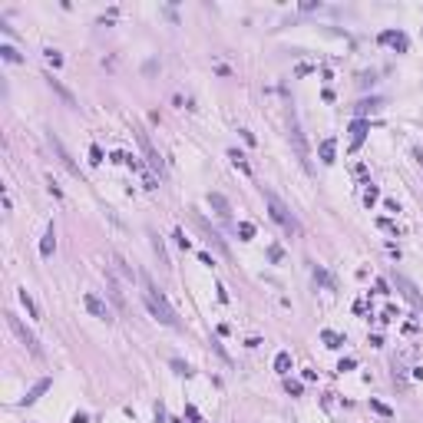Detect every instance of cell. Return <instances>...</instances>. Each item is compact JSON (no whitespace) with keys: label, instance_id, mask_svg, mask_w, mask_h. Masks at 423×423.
I'll list each match as a JSON object with an SVG mask.
<instances>
[{"label":"cell","instance_id":"28","mask_svg":"<svg viewBox=\"0 0 423 423\" xmlns=\"http://www.w3.org/2000/svg\"><path fill=\"white\" fill-rule=\"evenodd\" d=\"M374 106H377V100H370V103L364 100L360 106H357V116H364V112H367V109H374Z\"/></svg>","mask_w":423,"mask_h":423},{"label":"cell","instance_id":"27","mask_svg":"<svg viewBox=\"0 0 423 423\" xmlns=\"http://www.w3.org/2000/svg\"><path fill=\"white\" fill-rule=\"evenodd\" d=\"M284 387H288V393H291V397H301V390H304V387H301V384H294V380H288Z\"/></svg>","mask_w":423,"mask_h":423},{"label":"cell","instance_id":"36","mask_svg":"<svg viewBox=\"0 0 423 423\" xmlns=\"http://www.w3.org/2000/svg\"><path fill=\"white\" fill-rule=\"evenodd\" d=\"M185 413H189V420H192V423H199V420H202V417H199V410H195V407H185Z\"/></svg>","mask_w":423,"mask_h":423},{"label":"cell","instance_id":"19","mask_svg":"<svg viewBox=\"0 0 423 423\" xmlns=\"http://www.w3.org/2000/svg\"><path fill=\"white\" fill-rule=\"evenodd\" d=\"M149 238H152V248H156V255H159V261L169 268V255H166V245H162V238H159L156 232H149Z\"/></svg>","mask_w":423,"mask_h":423},{"label":"cell","instance_id":"8","mask_svg":"<svg viewBox=\"0 0 423 423\" xmlns=\"http://www.w3.org/2000/svg\"><path fill=\"white\" fill-rule=\"evenodd\" d=\"M209 205L215 209V215H218V218H228V215H232V202L225 199L222 192H209Z\"/></svg>","mask_w":423,"mask_h":423},{"label":"cell","instance_id":"26","mask_svg":"<svg viewBox=\"0 0 423 423\" xmlns=\"http://www.w3.org/2000/svg\"><path fill=\"white\" fill-rule=\"evenodd\" d=\"M89 162H93V166H100L103 162V149L100 145H89Z\"/></svg>","mask_w":423,"mask_h":423},{"label":"cell","instance_id":"12","mask_svg":"<svg viewBox=\"0 0 423 423\" xmlns=\"http://www.w3.org/2000/svg\"><path fill=\"white\" fill-rule=\"evenodd\" d=\"M106 288H109V298L116 308H126V298H123V291H119V284H116V278H112L109 271H106Z\"/></svg>","mask_w":423,"mask_h":423},{"label":"cell","instance_id":"7","mask_svg":"<svg viewBox=\"0 0 423 423\" xmlns=\"http://www.w3.org/2000/svg\"><path fill=\"white\" fill-rule=\"evenodd\" d=\"M46 142H50V149L56 152V159H60V162H63V166L73 172V176H79V166L73 162V159H70V152L63 149V142H60V136H56V133H46Z\"/></svg>","mask_w":423,"mask_h":423},{"label":"cell","instance_id":"29","mask_svg":"<svg viewBox=\"0 0 423 423\" xmlns=\"http://www.w3.org/2000/svg\"><path fill=\"white\" fill-rule=\"evenodd\" d=\"M46 60H50V63H53V67H60V63H63V56L56 53V50H46Z\"/></svg>","mask_w":423,"mask_h":423},{"label":"cell","instance_id":"5","mask_svg":"<svg viewBox=\"0 0 423 423\" xmlns=\"http://www.w3.org/2000/svg\"><path fill=\"white\" fill-rule=\"evenodd\" d=\"M3 317H7V327H10L13 334H17V337L23 341V344H27V351H30V354H36V357L43 354V351H40V344H36V337H34V334H30V331H27V327L20 324V317H17V314H10V311H7Z\"/></svg>","mask_w":423,"mask_h":423},{"label":"cell","instance_id":"21","mask_svg":"<svg viewBox=\"0 0 423 423\" xmlns=\"http://www.w3.org/2000/svg\"><path fill=\"white\" fill-rule=\"evenodd\" d=\"M321 341H324L327 347H331V351H337V347L344 344V337H341V334H334V331H324V334H321Z\"/></svg>","mask_w":423,"mask_h":423},{"label":"cell","instance_id":"6","mask_svg":"<svg viewBox=\"0 0 423 423\" xmlns=\"http://www.w3.org/2000/svg\"><path fill=\"white\" fill-rule=\"evenodd\" d=\"M83 304H86V311L93 314V317H100V321H106V324L116 321V317H112V308H109L103 298H96V294H86V298H83Z\"/></svg>","mask_w":423,"mask_h":423},{"label":"cell","instance_id":"3","mask_svg":"<svg viewBox=\"0 0 423 423\" xmlns=\"http://www.w3.org/2000/svg\"><path fill=\"white\" fill-rule=\"evenodd\" d=\"M288 129H291V142H294V152H298L301 166L311 172V152H308V142H304V133H301V123H298V116H294V109L288 112Z\"/></svg>","mask_w":423,"mask_h":423},{"label":"cell","instance_id":"15","mask_svg":"<svg viewBox=\"0 0 423 423\" xmlns=\"http://www.w3.org/2000/svg\"><path fill=\"white\" fill-rule=\"evenodd\" d=\"M334 152H337V142H334V139H324V142H321V162L331 166V162H334Z\"/></svg>","mask_w":423,"mask_h":423},{"label":"cell","instance_id":"11","mask_svg":"<svg viewBox=\"0 0 423 423\" xmlns=\"http://www.w3.org/2000/svg\"><path fill=\"white\" fill-rule=\"evenodd\" d=\"M46 83H50V89H53L56 96H60L63 103H67V106H76V100H73V93H70V89L63 86V83H60L56 76H46Z\"/></svg>","mask_w":423,"mask_h":423},{"label":"cell","instance_id":"9","mask_svg":"<svg viewBox=\"0 0 423 423\" xmlns=\"http://www.w3.org/2000/svg\"><path fill=\"white\" fill-rule=\"evenodd\" d=\"M136 139H139V145H142V152H145V159H149V166L156 169V172H162V159L156 156V149H152V142L145 139V133H136Z\"/></svg>","mask_w":423,"mask_h":423},{"label":"cell","instance_id":"30","mask_svg":"<svg viewBox=\"0 0 423 423\" xmlns=\"http://www.w3.org/2000/svg\"><path fill=\"white\" fill-rule=\"evenodd\" d=\"M377 195H380V192H377V185H370V189H367V195H364V202L370 205V202H377Z\"/></svg>","mask_w":423,"mask_h":423},{"label":"cell","instance_id":"32","mask_svg":"<svg viewBox=\"0 0 423 423\" xmlns=\"http://www.w3.org/2000/svg\"><path fill=\"white\" fill-rule=\"evenodd\" d=\"M268 258H271V261H281V248L271 245V248H268Z\"/></svg>","mask_w":423,"mask_h":423},{"label":"cell","instance_id":"23","mask_svg":"<svg viewBox=\"0 0 423 423\" xmlns=\"http://www.w3.org/2000/svg\"><path fill=\"white\" fill-rule=\"evenodd\" d=\"M0 56H3V60H10V63H20V60H23V56H20V53H17V50H13V46H7V43L0 46Z\"/></svg>","mask_w":423,"mask_h":423},{"label":"cell","instance_id":"35","mask_svg":"<svg viewBox=\"0 0 423 423\" xmlns=\"http://www.w3.org/2000/svg\"><path fill=\"white\" fill-rule=\"evenodd\" d=\"M377 225L384 228V232H397V228H393V222H387V218H377Z\"/></svg>","mask_w":423,"mask_h":423},{"label":"cell","instance_id":"4","mask_svg":"<svg viewBox=\"0 0 423 423\" xmlns=\"http://www.w3.org/2000/svg\"><path fill=\"white\" fill-rule=\"evenodd\" d=\"M390 278H393V284H397V291H400L403 298L410 301V304H413V308H417V311H423V294H420V291H417V284H413V281L407 278V275H400V271H393Z\"/></svg>","mask_w":423,"mask_h":423},{"label":"cell","instance_id":"31","mask_svg":"<svg viewBox=\"0 0 423 423\" xmlns=\"http://www.w3.org/2000/svg\"><path fill=\"white\" fill-rule=\"evenodd\" d=\"M172 367H176L178 374H185V377H189V374H192V370H189V364H182V360H172Z\"/></svg>","mask_w":423,"mask_h":423},{"label":"cell","instance_id":"22","mask_svg":"<svg viewBox=\"0 0 423 423\" xmlns=\"http://www.w3.org/2000/svg\"><path fill=\"white\" fill-rule=\"evenodd\" d=\"M351 133H354V145H360V139H364V133H367V123H364V119H357V123L351 126Z\"/></svg>","mask_w":423,"mask_h":423},{"label":"cell","instance_id":"1","mask_svg":"<svg viewBox=\"0 0 423 423\" xmlns=\"http://www.w3.org/2000/svg\"><path fill=\"white\" fill-rule=\"evenodd\" d=\"M145 308L152 311L156 321L166 324V327H178V324H182V321H178V314L172 311V304L166 301V294H162L156 284H149V281H145Z\"/></svg>","mask_w":423,"mask_h":423},{"label":"cell","instance_id":"13","mask_svg":"<svg viewBox=\"0 0 423 423\" xmlns=\"http://www.w3.org/2000/svg\"><path fill=\"white\" fill-rule=\"evenodd\" d=\"M20 304L27 308V314H30V317H40V308H36V301L30 298V291H27V288H20Z\"/></svg>","mask_w":423,"mask_h":423},{"label":"cell","instance_id":"33","mask_svg":"<svg viewBox=\"0 0 423 423\" xmlns=\"http://www.w3.org/2000/svg\"><path fill=\"white\" fill-rule=\"evenodd\" d=\"M354 367H357V360H354V357H347V360H341V367H337V370H354Z\"/></svg>","mask_w":423,"mask_h":423},{"label":"cell","instance_id":"14","mask_svg":"<svg viewBox=\"0 0 423 423\" xmlns=\"http://www.w3.org/2000/svg\"><path fill=\"white\" fill-rule=\"evenodd\" d=\"M46 387H50V380H36V384H34V390H30V393L23 397V403H27V407H30V403H36V400H40V393H43Z\"/></svg>","mask_w":423,"mask_h":423},{"label":"cell","instance_id":"18","mask_svg":"<svg viewBox=\"0 0 423 423\" xmlns=\"http://www.w3.org/2000/svg\"><path fill=\"white\" fill-rule=\"evenodd\" d=\"M228 159H232L235 166L242 169V172H245V176H251V166H248V159L242 156V152H238V149H228Z\"/></svg>","mask_w":423,"mask_h":423},{"label":"cell","instance_id":"34","mask_svg":"<svg viewBox=\"0 0 423 423\" xmlns=\"http://www.w3.org/2000/svg\"><path fill=\"white\" fill-rule=\"evenodd\" d=\"M199 261H202V265H209V268H212V265H215V258H212V255H209V251H199Z\"/></svg>","mask_w":423,"mask_h":423},{"label":"cell","instance_id":"20","mask_svg":"<svg viewBox=\"0 0 423 423\" xmlns=\"http://www.w3.org/2000/svg\"><path fill=\"white\" fill-rule=\"evenodd\" d=\"M275 370H278V374H288L291 370V354L288 351H281V354L275 357Z\"/></svg>","mask_w":423,"mask_h":423},{"label":"cell","instance_id":"25","mask_svg":"<svg viewBox=\"0 0 423 423\" xmlns=\"http://www.w3.org/2000/svg\"><path fill=\"white\" fill-rule=\"evenodd\" d=\"M370 407H374V410H377L380 417H387V420H390V417H393V410H390L387 403H380V400H370Z\"/></svg>","mask_w":423,"mask_h":423},{"label":"cell","instance_id":"10","mask_svg":"<svg viewBox=\"0 0 423 423\" xmlns=\"http://www.w3.org/2000/svg\"><path fill=\"white\" fill-rule=\"evenodd\" d=\"M53 251H56V232H53V225L43 232V238H40V255L43 258H53Z\"/></svg>","mask_w":423,"mask_h":423},{"label":"cell","instance_id":"16","mask_svg":"<svg viewBox=\"0 0 423 423\" xmlns=\"http://www.w3.org/2000/svg\"><path fill=\"white\" fill-rule=\"evenodd\" d=\"M112 268H116V271H119V275H123L126 281H136V271H133L129 265H126V261H123L119 255H112Z\"/></svg>","mask_w":423,"mask_h":423},{"label":"cell","instance_id":"2","mask_svg":"<svg viewBox=\"0 0 423 423\" xmlns=\"http://www.w3.org/2000/svg\"><path fill=\"white\" fill-rule=\"evenodd\" d=\"M261 192H265V202H268V209H271V218H275V222H278L281 228H284V232H301L298 218L291 215V209H288V205H284V202H281V199H278V195H275L271 189H261Z\"/></svg>","mask_w":423,"mask_h":423},{"label":"cell","instance_id":"24","mask_svg":"<svg viewBox=\"0 0 423 423\" xmlns=\"http://www.w3.org/2000/svg\"><path fill=\"white\" fill-rule=\"evenodd\" d=\"M238 235H242L245 242H248V238H255V225H251V222H242V225H238Z\"/></svg>","mask_w":423,"mask_h":423},{"label":"cell","instance_id":"17","mask_svg":"<svg viewBox=\"0 0 423 423\" xmlns=\"http://www.w3.org/2000/svg\"><path fill=\"white\" fill-rule=\"evenodd\" d=\"M199 225H202V228H205V235H209V242H212V245H215V248H218V251H222L225 258H228V248H225V242H222V238H218V232H212V228H209V225H205V222H202V218H199Z\"/></svg>","mask_w":423,"mask_h":423}]
</instances>
